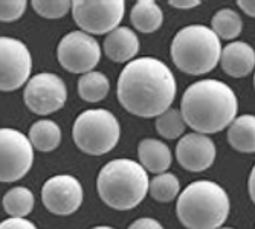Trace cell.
I'll return each instance as SVG.
<instances>
[{"instance_id":"1","label":"cell","mask_w":255,"mask_h":229,"mask_svg":"<svg viewBox=\"0 0 255 229\" xmlns=\"http://www.w3.org/2000/svg\"><path fill=\"white\" fill-rule=\"evenodd\" d=\"M176 80L170 67L157 58L142 57L127 63L118 80L120 104L134 116L156 118L173 104Z\"/></svg>"},{"instance_id":"2","label":"cell","mask_w":255,"mask_h":229,"mask_svg":"<svg viewBox=\"0 0 255 229\" xmlns=\"http://www.w3.org/2000/svg\"><path fill=\"white\" fill-rule=\"evenodd\" d=\"M239 101L226 83L220 80H200L183 92L180 114L185 125L196 133L211 134L225 130L237 116Z\"/></svg>"},{"instance_id":"3","label":"cell","mask_w":255,"mask_h":229,"mask_svg":"<svg viewBox=\"0 0 255 229\" xmlns=\"http://www.w3.org/2000/svg\"><path fill=\"white\" fill-rule=\"evenodd\" d=\"M225 188L213 180H196L179 193L176 214L187 229H219L229 216Z\"/></svg>"},{"instance_id":"4","label":"cell","mask_w":255,"mask_h":229,"mask_svg":"<svg viewBox=\"0 0 255 229\" xmlns=\"http://www.w3.org/2000/svg\"><path fill=\"white\" fill-rule=\"evenodd\" d=\"M148 174L131 159H115L106 164L97 179L101 200L118 211L133 210L148 194Z\"/></svg>"},{"instance_id":"5","label":"cell","mask_w":255,"mask_h":229,"mask_svg":"<svg viewBox=\"0 0 255 229\" xmlns=\"http://www.w3.org/2000/svg\"><path fill=\"white\" fill-rule=\"evenodd\" d=\"M222 52L220 38L203 25L182 28L171 41V58L179 71L203 75L216 69Z\"/></svg>"},{"instance_id":"6","label":"cell","mask_w":255,"mask_h":229,"mask_svg":"<svg viewBox=\"0 0 255 229\" xmlns=\"http://www.w3.org/2000/svg\"><path fill=\"white\" fill-rule=\"evenodd\" d=\"M75 145L86 154L101 156L112 151L121 137V125L117 116L106 109L83 112L72 128Z\"/></svg>"},{"instance_id":"7","label":"cell","mask_w":255,"mask_h":229,"mask_svg":"<svg viewBox=\"0 0 255 229\" xmlns=\"http://www.w3.org/2000/svg\"><path fill=\"white\" fill-rule=\"evenodd\" d=\"M71 9L83 32L101 35L118 28L126 12V3L123 0H75Z\"/></svg>"},{"instance_id":"8","label":"cell","mask_w":255,"mask_h":229,"mask_svg":"<svg viewBox=\"0 0 255 229\" xmlns=\"http://www.w3.org/2000/svg\"><path fill=\"white\" fill-rule=\"evenodd\" d=\"M34 164V147L15 128H0V182L25 177Z\"/></svg>"},{"instance_id":"9","label":"cell","mask_w":255,"mask_h":229,"mask_svg":"<svg viewBox=\"0 0 255 229\" xmlns=\"http://www.w3.org/2000/svg\"><path fill=\"white\" fill-rule=\"evenodd\" d=\"M57 57L63 69L71 74H87L100 63L101 48L94 35L83 31L66 34L58 48Z\"/></svg>"},{"instance_id":"10","label":"cell","mask_w":255,"mask_h":229,"mask_svg":"<svg viewBox=\"0 0 255 229\" xmlns=\"http://www.w3.org/2000/svg\"><path fill=\"white\" fill-rule=\"evenodd\" d=\"M32 57L26 44L11 37H0V90L12 92L28 83Z\"/></svg>"},{"instance_id":"11","label":"cell","mask_w":255,"mask_h":229,"mask_svg":"<svg viewBox=\"0 0 255 229\" xmlns=\"http://www.w3.org/2000/svg\"><path fill=\"white\" fill-rule=\"evenodd\" d=\"M23 100L32 113L44 116L58 112L66 104L67 89L58 75L43 72L28 80Z\"/></svg>"},{"instance_id":"12","label":"cell","mask_w":255,"mask_h":229,"mask_svg":"<svg viewBox=\"0 0 255 229\" xmlns=\"http://www.w3.org/2000/svg\"><path fill=\"white\" fill-rule=\"evenodd\" d=\"M81 182L69 174H58L44 182L41 188V202L46 210L57 216H71L80 210L83 203Z\"/></svg>"},{"instance_id":"13","label":"cell","mask_w":255,"mask_h":229,"mask_svg":"<svg viewBox=\"0 0 255 229\" xmlns=\"http://www.w3.org/2000/svg\"><path fill=\"white\" fill-rule=\"evenodd\" d=\"M217 156V148L210 136L200 133L185 134L176 145V159L182 168L200 173L210 168Z\"/></svg>"},{"instance_id":"14","label":"cell","mask_w":255,"mask_h":229,"mask_svg":"<svg viewBox=\"0 0 255 229\" xmlns=\"http://www.w3.org/2000/svg\"><path fill=\"white\" fill-rule=\"evenodd\" d=\"M222 69L233 78H243L252 74L255 67V51L245 41H233L220 52Z\"/></svg>"},{"instance_id":"15","label":"cell","mask_w":255,"mask_h":229,"mask_svg":"<svg viewBox=\"0 0 255 229\" xmlns=\"http://www.w3.org/2000/svg\"><path fill=\"white\" fill-rule=\"evenodd\" d=\"M104 54L115 63L131 61L139 52V38L127 26H118L106 35L103 44Z\"/></svg>"},{"instance_id":"16","label":"cell","mask_w":255,"mask_h":229,"mask_svg":"<svg viewBox=\"0 0 255 229\" xmlns=\"http://www.w3.org/2000/svg\"><path fill=\"white\" fill-rule=\"evenodd\" d=\"M137 157L142 168L154 174L165 173L173 162V154L168 145L153 137H147L139 142Z\"/></svg>"},{"instance_id":"17","label":"cell","mask_w":255,"mask_h":229,"mask_svg":"<svg viewBox=\"0 0 255 229\" xmlns=\"http://www.w3.org/2000/svg\"><path fill=\"white\" fill-rule=\"evenodd\" d=\"M228 142L240 153L255 151V116L242 114L228 127Z\"/></svg>"},{"instance_id":"18","label":"cell","mask_w":255,"mask_h":229,"mask_svg":"<svg viewBox=\"0 0 255 229\" xmlns=\"http://www.w3.org/2000/svg\"><path fill=\"white\" fill-rule=\"evenodd\" d=\"M131 25L142 34H150L157 31L164 21V14L159 5L153 0H139L134 3L130 12Z\"/></svg>"},{"instance_id":"19","label":"cell","mask_w":255,"mask_h":229,"mask_svg":"<svg viewBox=\"0 0 255 229\" xmlns=\"http://www.w3.org/2000/svg\"><path fill=\"white\" fill-rule=\"evenodd\" d=\"M28 139L38 151H54L61 142V128L51 119H40L31 125Z\"/></svg>"},{"instance_id":"20","label":"cell","mask_w":255,"mask_h":229,"mask_svg":"<svg viewBox=\"0 0 255 229\" xmlns=\"http://www.w3.org/2000/svg\"><path fill=\"white\" fill-rule=\"evenodd\" d=\"M110 90L109 78L98 71H90L83 74L78 80V95L87 103L103 101Z\"/></svg>"},{"instance_id":"21","label":"cell","mask_w":255,"mask_h":229,"mask_svg":"<svg viewBox=\"0 0 255 229\" xmlns=\"http://www.w3.org/2000/svg\"><path fill=\"white\" fill-rule=\"evenodd\" d=\"M219 38L223 40H234L242 34L243 29V20L239 12L234 9H219L211 18V28H210Z\"/></svg>"},{"instance_id":"22","label":"cell","mask_w":255,"mask_h":229,"mask_svg":"<svg viewBox=\"0 0 255 229\" xmlns=\"http://www.w3.org/2000/svg\"><path fill=\"white\" fill-rule=\"evenodd\" d=\"M34 194L26 187H14L11 188L2 200L3 210L11 217H26L34 210Z\"/></svg>"},{"instance_id":"23","label":"cell","mask_w":255,"mask_h":229,"mask_svg":"<svg viewBox=\"0 0 255 229\" xmlns=\"http://www.w3.org/2000/svg\"><path fill=\"white\" fill-rule=\"evenodd\" d=\"M180 193V182L173 173H160L148 182V194L160 203L174 200Z\"/></svg>"},{"instance_id":"24","label":"cell","mask_w":255,"mask_h":229,"mask_svg":"<svg viewBox=\"0 0 255 229\" xmlns=\"http://www.w3.org/2000/svg\"><path fill=\"white\" fill-rule=\"evenodd\" d=\"M154 125L157 133L162 137H165V139H177L179 136L185 133V128H187L180 112L176 109H167L164 113L156 116Z\"/></svg>"},{"instance_id":"25","label":"cell","mask_w":255,"mask_h":229,"mask_svg":"<svg viewBox=\"0 0 255 229\" xmlns=\"http://www.w3.org/2000/svg\"><path fill=\"white\" fill-rule=\"evenodd\" d=\"M34 11L44 18H61L72 6L67 0H34L31 3Z\"/></svg>"},{"instance_id":"26","label":"cell","mask_w":255,"mask_h":229,"mask_svg":"<svg viewBox=\"0 0 255 229\" xmlns=\"http://www.w3.org/2000/svg\"><path fill=\"white\" fill-rule=\"evenodd\" d=\"M25 0H0V21L11 23L18 20L26 11Z\"/></svg>"},{"instance_id":"27","label":"cell","mask_w":255,"mask_h":229,"mask_svg":"<svg viewBox=\"0 0 255 229\" xmlns=\"http://www.w3.org/2000/svg\"><path fill=\"white\" fill-rule=\"evenodd\" d=\"M0 229H37V226L25 217H9L0 223Z\"/></svg>"},{"instance_id":"28","label":"cell","mask_w":255,"mask_h":229,"mask_svg":"<svg viewBox=\"0 0 255 229\" xmlns=\"http://www.w3.org/2000/svg\"><path fill=\"white\" fill-rule=\"evenodd\" d=\"M128 229H164L156 219H151V217H142V219H137L134 220Z\"/></svg>"},{"instance_id":"29","label":"cell","mask_w":255,"mask_h":229,"mask_svg":"<svg viewBox=\"0 0 255 229\" xmlns=\"http://www.w3.org/2000/svg\"><path fill=\"white\" fill-rule=\"evenodd\" d=\"M170 5L177 9H191L200 5L199 0H170Z\"/></svg>"},{"instance_id":"30","label":"cell","mask_w":255,"mask_h":229,"mask_svg":"<svg viewBox=\"0 0 255 229\" xmlns=\"http://www.w3.org/2000/svg\"><path fill=\"white\" fill-rule=\"evenodd\" d=\"M237 5H239V8H242V11L246 15H249V17L255 15V3H254V0H239Z\"/></svg>"},{"instance_id":"31","label":"cell","mask_w":255,"mask_h":229,"mask_svg":"<svg viewBox=\"0 0 255 229\" xmlns=\"http://www.w3.org/2000/svg\"><path fill=\"white\" fill-rule=\"evenodd\" d=\"M254 183H255V168H252V171L249 173V179H248V193L251 200H255V190H254Z\"/></svg>"},{"instance_id":"32","label":"cell","mask_w":255,"mask_h":229,"mask_svg":"<svg viewBox=\"0 0 255 229\" xmlns=\"http://www.w3.org/2000/svg\"><path fill=\"white\" fill-rule=\"evenodd\" d=\"M92 229H115V228H112V226H95Z\"/></svg>"},{"instance_id":"33","label":"cell","mask_w":255,"mask_h":229,"mask_svg":"<svg viewBox=\"0 0 255 229\" xmlns=\"http://www.w3.org/2000/svg\"><path fill=\"white\" fill-rule=\"evenodd\" d=\"M219 229H234V228H219Z\"/></svg>"}]
</instances>
